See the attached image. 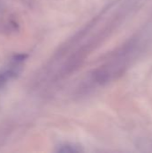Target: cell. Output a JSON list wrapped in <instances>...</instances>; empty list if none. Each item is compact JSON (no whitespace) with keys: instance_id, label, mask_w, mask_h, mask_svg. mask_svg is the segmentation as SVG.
Segmentation results:
<instances>
[{"instance_id":"3957f363","label":"cell","mask_w":152,"mask_h":153,"mask_svg":"<svg viewBox=\"0 0 152 153\" xmlns=\"http://www.w3.org/2000/svg\"><path fill=\"white\" fill-rule=\"evenodd\" d=\"M81 150L74 145H70V144H65V145H61L60 148L57 150V152H79Z\"/></svg>"},{"instance_id":"7a4b0ae2","label":"cell","mask_w":152,"mask_h":153,"mask_svg":"<svg viewBox=\"0 0 152 153\" xmlns=\"http://www.w3.org/2000/svg\"><path fill=\"white\" fill-rule=\"evenodd\" d=\"M19 30V22L14 13L0 2V33L12 34Z\"/></svg>"},{"instance_id":"6da1fadb","label":"cell","mask_w":152,"mask_h":153,"mask_svg":"<svg viewBox=\"0 0 152 153\" xmlns=\"http://www.w3.org/2000/svg\"><path fill=\"white\" fill-rule=\"evenodd\" d=\"M27 58V54H14L0 66V90L6 88L20 76Z\"/></svg>"}]
</instances>
